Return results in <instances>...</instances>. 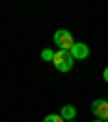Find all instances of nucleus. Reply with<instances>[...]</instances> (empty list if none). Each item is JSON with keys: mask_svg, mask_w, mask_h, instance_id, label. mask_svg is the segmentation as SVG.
Here are the masks:
<instances>
[{"mask_svg": "<svg viewBox=\"0 0 108 122\" xmlns=\"http://www.w3.org/2000/svg\"><path fill=\"white\" fill-rule=\"evenodd\" d=\"M52 63H54V68H56L58 72H69V70L73 68V57H71L69 50H56Z\"/></svg>", "mask_w": 108, "mask_h": 122, "instance_id": "1", "label": "nucleus"}, {"mask_svg": "<svg viewBox=\"0 0 108 122\" xmlns=\"http://www.w3.org/2000/svg\"><path fill=\"white\" fill-rule=\"evenodd\" d=\"M54 44H56L58 50H71L73 44H76V39H73V35L69 33L67 28H58L56 33H54Z\"/></svg>", "mask_w": 108, "mask_h": 122, "instance_id": "2", "label": "nucleus"}, {"mask_svg": "<svg viewBox=\"0 0 108 122\" xmlns=\"http://www.w3.org/2000/svg\"><path fill=\"white\" fill-rule=\"evenodd\" d=\"M91 111L95 113L97 120L108 122V98H97V100H93V105H91Z\"/></svg>", "mask_w": 108, "mask_h": 122, "instance_id": "3", "label": "nucleus"}, {"mask_svg": "<svg viewBox=\"0 0 108 122\" xmlns=\"http://www.w3.org/2000/svg\"><path fill=\"white\" fill-rule=\"evenodd\" d=\"M69 52H71L73 61H76V59L82 61V59H86V57H89V46H86V44H82V41H76V44H73V48H71Z\"/></svg>", "mask_w": 108, "mask_h": 122, "instance_id": "4", "label": "nucleus"}, {"mask_svg": "<svg viewBox=\"0 0 108 122\" xmlns=\"http://www.w3.org/2000/svg\"><path fill=\"white\" fill-rule=\"evenodd\" d=\"M58 116L63 118L65 122L76 120V107H73V105H65V107H60V113H58Z\"/></svg>", "mask_w": 108, "mask_h": 122, "instance_id": "5", "label": "nucleus"}, {"mask_svg": "<svg viewBox=\"0 0 108 122\" xmlns=\"http://www.w3.org/2000/svg\"><path fill=\"white\" fill-rule=\"evenodd\" d=\"M54 55H56V52L50 50V48H43V50H41V59H43V61H54Z\"/></svg>", "mask_w": 108, "mask_h": 122, "instance_id": "6", "label": "nucleus"}, {"mask_svg": "<svg viewBox=\"0 0 108 122\" xmlns=\"http://www.w3.org/2000/svg\"><path fill=\"white\" fill-rule=\"evenodd\" d=\"M43 122H65V120L60 118L58 113H48V116L43 118Z\"/></svg>", "mask_w": 108, "mask_h": 122, "instance_id": "7", "label": "nucleus"}, {"mask_svg": "<svg viewBox=\"0 0 108 122\" xmlns=\"http://www.w3.org/2000/svg\"><path fill=\"white\" fill-rule=\"evenodd\" d=\"M104 81H106V83H108V68H106V70H104Z\"/></svg>", "mask_w": 108, "mask_h": 122, "instance_id": "8", "label": "nucleus"}, {"mask_svg": "<svg viewBox=\"0 0 108 122\" xmlns=\"http://www.w3.org/2000/svg\"><path fill=\"white\" fill-rule=\"evenodd\" d=\"M93 122H104V120H97V118H95V120H93Z\"/></svg>", "mask_w": 108, "mask_h": 122, "instance_id": "9", "label": "nucleus"}, {"mask_svg": "<svg viewBox=\"0 0 108 122\" xmlns=\"http://www.w3.org/2000/svg\"><path fill=\"white\" fill-rule=\"evenodd\" d=\"M71 122H76V120H71Z\"/></svg>", "mask_w": 108, "mask_h": 122, "instance_id": "10", "label": "nucleus"}]
</instances>
